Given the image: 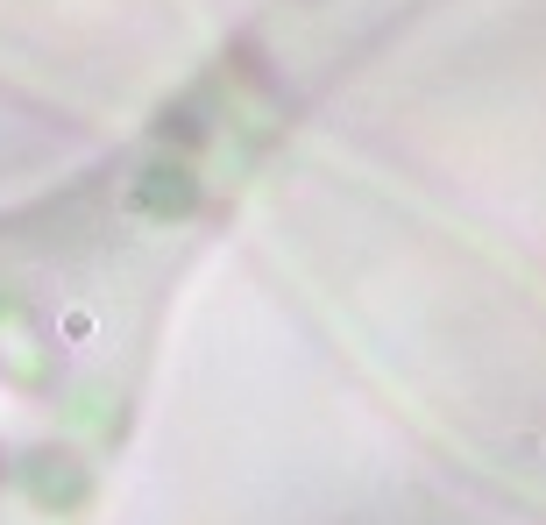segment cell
<instances>
[{
  "instance_id": "7a4b0ae2",
  "label": "cell",
  "mask_w": 546,
  "mask_h": 525,
  "mask_svg": "<svg viewBox=\"0 0 546 525\" xmlns=\"http://www.w3.org/2000/svg\"><path fill=\"white\" fill-rule=\"evenodd\" d=\"M199 43L192 0H0V64L78 93L114 79V100L156 71H178Z\"/></svg>"
},
{
  "instance_id": "6da1fadb",
  "label": "cell",
  "mask_w": 546,
  "mask_h": 525,
  "mask_svg": "<svg viewBox=\"0 0 546 525\" xmlns=\"http://www.w3.org/2000/svg\"><path fill=\"white\" fill-rule=\"evenodd\" d=\"M171 121L100 178L0 213V525H78L121 447L206 149L249 135V107L199 71Z\"/></svg>"
}]
</instances>
